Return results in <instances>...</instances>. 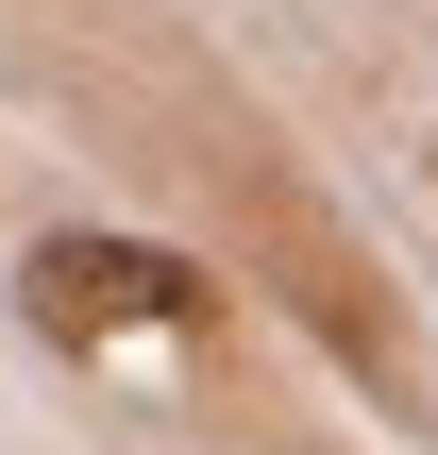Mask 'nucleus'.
<instances>
[{
    "label": "nucleus",
    "mask_w": 438,
    "mask_h": 455,
    "mask_svg": "<svg viewBox=\"0 0 438 455\" xmlns=\"http://www.w3.org/2000/svg\"><path fill=\"white\" fill-rule=\"evenodd\" d=\"M17 304H34V338L118 355V338H203V321H219V270H186V253H152V236H34Z\"/></svg>",
    "instance_id": "f257e3e1"
}]
</instances>
